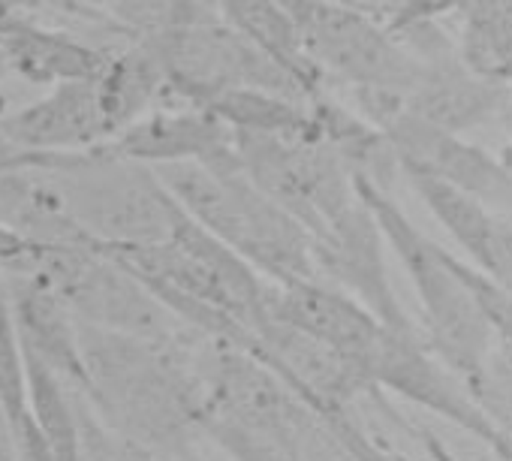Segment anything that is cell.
I'll return each instance as SVG.
<instances>
[{
  "label": "cell",
  "mask_w": 512,
  "mask_h": 461,
  "mask_svg": "<svg viewBox=\"0 0 512 461\" xmlns=\"http://www.w3.org/2000/svg\"><path fill=\"white\" fill-rule=\"evenodd\" d=\"M401 175L416 190V196L428 205V211L443 223V229L455 239V245L467 254V260L476 269L485 272L488 263H491L497 211H491L485 202H479L467 190H461V187H455V184H449V181H443V178H437L431 172L404 166Z\"/></svg>",
  "instance_id": "20"
},
{
  "label": "cell",
  "mask_w": 512,
  "mask_h": 461,
  "mask_svg": "<svg viewBox=\"0 0 512 461\" xmlns=\"http://www.w3.org/2000/svg\"><path fill=\"white\" fill-rule=\"evenodd\" d=\"M172 461H205L196 449H190V452H184V455H178V458H172Z\"/></svg>",
  "instance_id": "36"
},
{
  "label": "cell",
  "mask_w": 512,
  "mask_h": 461,
  "mask_svg": "<svg viewBox=\"0 0 512 461\" xmlns=\"http://www.w3.org/2000/svg\"><path fill=\"white\" fill-rule=\"evenodd\" d=\"M106 446H109V455L112 461H166L163 455L151 452L148 446L142 443H133L121 434H115L112 428H106Z\"/></svg>",
  "instance_id": "30"
},
{
  "label": "cell",
  "mask_w": 512,
  "mask_h": 461,
  "mask_svg": "<svg viewBox=\"0 0 512 461\" xmlns=\"http://www.w3.org/2000/svg\"><path fill=\"white\" fill-rule=\"evenodd\" d=\"M341 4H350V7L380 19V22H389L395 16V10L401 7V0H341Z\"/></svg>",
  "instance_id": "32"
},
{
  "label": "cell",
  "mask_w": 512,
  "mask_h": 461,
  "mask_svg": "<svg viewBox=\"0 0 512 461\" xmlns=\"http://www.w3.org/2000/svg\"><path fill=\"white\" fill-rule=\"evenodd\" d=\"M323 431L335 440V446L350 458V461H410L407 455H398L386 446H380L368 431L359 428L353 413L335 416L323 422Z\"/></svg>",
  "instance_id": "25"
},
{
  "label": "cell",
  "mask_w": 512,
  "mask_h": 461,
  "mask_svg": "<svg viewBox=\"0 0 512 461\" xmlns=\"http://www.w3.org/2000/svg\"><path fill=\"white\" fill-rule=\"evenodd\" d=\"M196 371L205 392L202 437L232 461H308L320 416L253 350L199 335Z\"/></svg>",
  "instance_id": "3"
},
{
  "label": "cell",
  "mask_w": 512,
  "mask_h": 461,
  "mask_svg": "<svg viewBox=\"0 0 512 461\" xmlns=\"http://www.w3.org/2000/svg\"><path fill=\"white\" fill-rule=\"evenodd\" d=\"M199 109L220 118L232 133L256 136H317L311 103L260 91V88H229L208 97Z\"/></svg>",
  "instance_id": "21"
},
{
  "label": "cell",
  "mask_w": 512,
  "mask_h": 461,
  "mask_svg": "<svg viewBox=\"0 0 512 461\" xmlns=\"http://www.w3.org/2000/svg\"><path fill=\"white\" fill-rule=\"evenodd\" d=\"M0 52L7 58V67L43 88L100 79L112 58L70 34L43 28L19 13L0 19Z\"/></svg>",
  "instance_id": "17"
},
{
  "label": "cell",
  "mask_w": 512,
  "mask_h": 461,
  "mask_svg": "<svg viewBox=\"0 0 512 461\" xmlns=\"http://www.w3.org/2000/svg\"><path fill=\"white\" fill-rule=\"evenodd\" d=\"M485 410L512 431V341H494L488 359Z\"/></svg>",
  "instance_id": "24"
},
{
  "label": "cell",
  "mask_w": 512,
  "mask_h": 461,
  "mask_svg": "<svg viewBox=\"0 0 512 461\" xmlns=\"http://www.w3.org/2000/svg\"><path fill=\"white\" fill-rule=\"evenodd\" d=\"M79 226L100 245H148L172 236L181 205L157 169L127 160L106 145L73 154L46 172Z\"/></svg>",
  "instance_id": "6"
},
{
  "label": "cell",
  "mask_w": 512,
  "mask_h": 461,
  "mask_svg": "<svg viewBox=\"0 0 512 461\" xmlns=\"http://www.w3.org/2000/svg\"><path fill=\"white\" fill-rule=\"evenodd\" d=\"M503 121H506V127L512 130V100H509V106H506V112H503Z\"/></svg>",
  "instance_id": "37"
},
{
  "label": "cell",
  "mask_w": 512,
  "mask_h": 461,
  "mask_svg": "<svg viewBox=\"0 0 512 461\" xmlns=\"http://www.w3.org/2000/svg\"><path fill=\"white\" fill-rule=\"evenodd\" d=\"M458 13V58L476 76L512 91V0H467Z\"/></svg>",
  "instance_id": "22"
},
{
  "label": "cell",
  "mask_w": 512,
  "mask_h": 461,
  "mask_svg": "<svg viewBox=\"0 0 512 461\" xmlns=\"http://www.w3.org/2000/svg\"><path fill=\"white\" fill-rule=\"evenodd\" d=\"M31 275L46 278L73 317L88 326L154 341H178L193 332L100 242L46 245Z\"/></svg>",
  "instance_id": "7"
},
{
  "label": "cell",
  "mask_w": 512,
  "mask_h": 461,
  "mask_svg": "<svg viewBox=\"0 0 512 461\" xmlns=\"http://www.w3.org/2000/svg\"><path fill=\"white\" fill-rule=\"evenodd\" d=\"M157 175L199 226L266 281L299 284L317 278L308 229L241 172L238 151L223 163L157 166Z\"/></svg>",
  "instance_id": "5"
},
{
  "label": "cell",
  "mask_w": 512,
  "mask_h": 461,
  "mask_svg": "<svg viewBox=\"0 0 512 461\" xmlns=\"http://www.w3.org/2000/svg\"><path fill=\"white\" fill-rule=\"evenodd\" d=\"M0 139L25 154L58 160L100 148L115 133L103 112L97 79H88L55 85L40 100L0 115Z\"/></svg>",
  "instance_id": "12"
},
{
  "label": "cell",
  "mask_w": 512,
  "mask_h": 461,
  "mask_svg": "<svg viewBox=\"0 0 512 461\" xmlns=\"http://www.w3.org/2000/svg\"><path fill=\"white\" fill-rule=\"evenodd\" d=\"M97 88L115 136L148 115L154 103L166 97V64L157 40L145 37L133 49L112 55L97 79Z\"/></svg>",
  "instance_id": "19"
},
{
  "label": "cell",
  "mask_w": 512,
  "mask_h": 461,
  "mask_svg": "<svg viewBox=\"0 0 512 461\" xmlns=\"http://www.w3.org/2000/svg\"><path fill=\"white\" fill-rule=\"evenodd\" d=\"M217 16L256 49L275 58L314 100L323 94V73L311 64L296 16L275 0H214Z\"/></svg>",
  "instance_id": "18"
},
{
  "label": "cell",
  "mask_w": 512,
  "mask_h": 461,
  "mask_svg": "<svg viewBox=\"0 0 512 461\" xmlns=\"http://www.w3.org/2000/svg\"><path fill=\"white\" fill-rule=\"evenodd\" d=\"M43 248L46 245L31 242L19 229L0 220V272L4 275H31L43 257Z\"/></svg>",
  "instance_id": "26"
},
{
  "label": "cell",
  "mask_w": 512,
  "mask_h": 461,
  "mask_svg": "<svg viewBox=\"0 0 512 461\" xmlns=\"http://www.w3.org/2000/svg\"><path fill=\"white\" fill-rule=\"evenodd\" d=\"M13 314L22 347L43 359L70 389L88 392V368L82 359L79 320L40 275H7Z\"/></svg>",
  "instance_id": "16"
},
{
  "label": "cell",
  "mask_w": 512,
  "mask_h": 461,
  "mask_svg": "<svg viewBox=\"0 0 512 461\" xmlns=\"http://www.w3.org/2000/svg\"><path fill=\"white\" fill-rule=\"evenodd\" d=\"M416 437H419V446H422V452H425V458L428 461H461L455 452H452V446L437 434V431H431V428H416Z\"/></svg>",
  "instance_id": "31"
},
{
  "label": "cell",
  "mask_w": 512,
  "mask_h": 461,
  "mask_svg": "<svg viewBox=\"0 0 512 461\" xmlns=\"http://www.w3.org/2000/svg\"><path fill=\"white\" fill-rule=\"evenodd\" d=\"M109 148L151 169L175 163H223L235 157V133L199 106H160L121 130Z\"/></svg>",
  "instance_id": "15"
},
{
  "label": "cell",
  "mask_w": 512,
  "mask_h": 461,
  "mask_svg": "<svg viewBox=\"0 0 512 461\" xmlns=\"http://www.w3.org/2000/svg\"><path fill=\"white\" fill-rule=\"evenodd\" d=\"M266 314L335 347L338 353L353 359L368 374V380L383 335L386 329H392L359 299L320 278L299 284H272L266 296Z\"/></svg>",
  "instance_id": "13"
},
{
  "label": "cell",
  "mask_w": 512,
  "mask_h": 461,
  "mask_svg": "<svg viewBox=\"0 0 512 461\" xmlns=\"http://www.w3.org/2000/svg\"><path fill=\"white\" fill-rule=\"evenodd\" d=\"M275 4H281V7H287L293 16H299V13L308 7V0H275Z\"/></svg>",
  "instance_id": "35"
},
{
  "label": "cell",
  "mask_w": 512,
  "mask_h": 461,
  "mask_svg": "<svg viewBox=\"0 0 512 461\" xmlns=\"http://www.w3.org/2000/svg\"><path fill=\"white\" fill-rule=\"evenodd\" d=\"M464 4L467 0H401V7L395 10V16L386 25L395 34H407V31L422 28V25H437L440 16L455 13Z\"/></svg>",
  "instance_id": "27"
},
{
  "label": "cell",
  "mask_w": 512,
  "mask_h": 461,
  "mask_svg": "<svg viewBox=\"0 0 512 461\" xmlns=\"http://www.w3.org/2000/svg\"><path fill=\"white\" fill-rule=\"evenodd\" d=\"M34 4H40V0H0V19H4V16H13V13H19V10H28V7H34Z\"/></svg>",
  "instance_id": "34"
},
{
  "label": "cell",
  "mask_w": 512,
  "mask_h": 461,
  "mask_svg": "<svg viewBox=\"0 0 512 461\" xmlns=\"http://www.w3.org/2000/svg\"><path fill=\"white\" fill-rule=\"evenodd\" d=\"M0 461H22L19 443H16V434L10 428V419H7L4 407H0Z\"/></svg>",
  "instance_id": "33"
},
{
  "label": "cell",
  "mask_w": 512,
  "mask_h": 461,
  "mask_svg": "<svg viewBox=\"0 0 512 461\" xmlns=\"http://www.w3.org/2000/svg\"><path fill=\"white\" fill-rule=\"evenodd\" d=\"M133 272L187 329L247 347L266 317V281L184 208L172 236L148 245H100Z\"/></svg>",
  "instance_id": "2"
},
{
  "label": "cell",
  "mask_w": 512,
  "mask_h": 461,
  "mask_svg": "<svg viewBox=\"0 0 512 461\" xmlns=\"http://www.w3.org/2000/svg\"><path fill=\"white\" fill-rule=\"evenodd\" d=\"M419 58L425 64L422 76L404 97V109L410 115L458 136L491 118H503L512 91L476 76L458 58V46H443Z\"/></svg>",
  "instance_id": "14"
},
{
  "label": "cell",
  "mask_w": 512,
  "mask_h": 461,
  "mask_svg": "<svg viewBox=\"0 0 512 461\" xmlns=\"http://www.w3.org/2000/svg\"><path fill=\"white\" fill-rule=\"evenodd\" d=\"M359 196L374 211L386 245L407 272L422 314V335L440 362L470 389L485 407L488 359L494 350V329L461 275V257L428 239L404 214V208L371 178L356 175Z\"/></svg>",
  "instance_id": "4"
},
{
  "label": "cell",
  "mask_w": 512,
  "mask_h": 461,
  "mask_svg": "<svg viewBox=\"0 0 512 461\" xmlns=\"http://www.w3.org/2000/svg\"><path fill=\"white\" fill-rule=\"evenodd\" d=\"M247 350L269 362L296 389V395L320 416V422L353 413L356 401L365 395H380L353 359L269 314L250 335Z\"/></svg>",
  "instance_id": "10"
},
{
  "label": "cell",
  "mask_w": 512,
  "mask_h": 461,
  "mask_svg": "<svg viewBox=\"0 0 512 461\" xmlns=\"http://www.w3.org/2000/svg\"><path fill=\"white\" fill-rule=\"evenodd\" d=\"M79 341L88 368V392L82 398L106 428L166 461L196 449L205 410L193 356L199 332L178 341H154L79 320Z\"/></svg>",
  "instance_id": "1"
},
{
  "label": "cell",
  "mask_w": 512,
  "mask_h": 461,
  "mask_svg": "<svg viewBox=\"0 0 512 461\" xmlns=\"http://www.w3.org/2000/svg\"><path fill=\"white\" fill-rule=\"evenodd\" d=\"M485 275H491L512 293V214H497L494 220V245Z\"/></svg>",
  "instance_id": "28"
},
{
  "label": "cell",
  "mask_w": 512,
  "mask_h": 461,
  "mask_svg": "<svg viewBox=\"0 0 512 461\" xmlns=\"http://www.w3.org/2000/svg\"><path fill=\"white\" fill-rule=\"evenodd\" d=\"M94 4L118 25L130 28L145 37H157L193 19H202L214 10L205 7V0H94Z\"/></svg>",
  "instance_id": "23"
},
{
  "label": "cell",
  "mask_w": 512,
  "mask_h": 461,
  "mask_svg": "<svg viewBox=\"0 0 512 461\" xmlns=\"http://www.w3.org/2000/svg\"><path fill=\"white\" fill-rule=\"evenodd\" d=\"M4 70H7V58H4V52H0V79H4Z\"/></svg>",
  "instance_id": "38"
},
{
  "label": "cell",
  "mask_w": 512,
  "mask_h": 461,
  "mask_svg": "<svg viewBox=\"0 0 512 461\" xmlns=\"http://www.w3.org/2000/svg\"><path fill=\"white\" fill-rule=\"evenodd\" d=\"M311 248L320 281L359 299L386 326L398 332H419L413 326V317L395 296L386 263L389 245L374 211L362 196L344 217L326 226L323 233L311 236Z\"/></svg>",
  "instance_id": "11"
},
{
  "label": "cell",
  "mask_w": 512,
  "mask_h": 461,
  "mask_svg": "<svg viewBox=\"0 0 512 461\" xmlns=\"http://www.w3.org/2000/svg\"><path fill=\"white\" fill-rule=\"evenodd\" d=\"M79 401V419H82V443H85V461H112L109 446H106V425L103 419L91 410V404L76 392Z\"/></svg>",
  "instance_id": "29"
},
{
  "label": "cell",
  "mask_w": 512,
  "mask_h": 461,
  "mask_svg": "<svg viewBox=\"0 0 512 461\" xmlns=\"http://www.w3.org/2000/svg\"><path fill=\"white\" fill-rule=\"evenodd\" d=\"M296 22L311 64L350 91L407 97L422 76V58L401 34L341 0H308Z\"/></svg>",
  "instance_id": "9"
},
{
  "label": "cell",
  "mask_w": 512,
  "mask_h": 461,
  "mask_svg": "<svg viewBox=\"0 0 512 461\" xmlns=\"http://www.w3.org/2000/svg\"><path fill=\"white\" fill-rule=\"evenodd\" d=\"M241 172L290 211L308 236L323 233L359 202L353 169L317 136L235 133Z\"/></svg>",
  "instance_id": "8"
}]
</instances>
